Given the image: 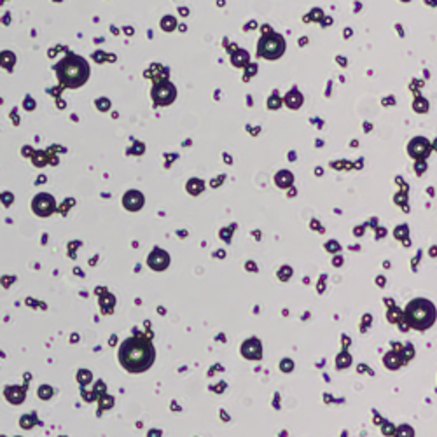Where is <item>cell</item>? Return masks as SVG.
Segmentation results:
<instances>
[{
	"label": "cell",
	"mask_w": 437,
	"mask_h": 437,
	"mask_svg": "<svg viewBox=\"0 0 437 437\" xmlns=\"http://www.w3.org/2000/svg\"><path fill=\"white\" fill-rule=\"evenodd\" d=\"M247 60H249V56H247L245 51H238V53L233 56L234 65H243V63H247Z\"/></svg>",
	"instance_id": "12"
},
{
	"label": "cell",
	"mask_w": 437,
	"mask_h": 437,
	"mask_svg": "<svg viewBox=\"0 0 437 437\" xmlns=\"http://www.w3.org/2000/svg\"><path fill=\"white\" fill-rule=\"evenodd\" d=\"M276 182H278V185H282V187H285V185L289 184V182H292V175L287 172H282L280 175L276 177Z\"/></svg>",
	"instance_id": "11"
},
{
	"label": "cell",
	"mask_w": 437,
	"mask_h": 437,
	"mask_svg": "<svg viewBox=\"0 0 437 437\" xmlns=\"http://www.w3.org/2000/svg\"><path fill=\"white\" fill-rule=\"evenodd\" d=\"M38 205H40V208H35V212H38V214L40 215H47L51 212V208L54 207V201L51 200L49 196H40V198H37V200H35V203H34V207H38Z\"/></svg>",
	"instance_id": "7"
},
{
	"label": "cell",
	"mask_w": 437,
	"mask_h": 437,
	"mask_svg": "<svg viewBox=\"0 0 437 437\" xmlns=\"http://www.w3.org/2000/svg\"><path fill=\"white\" fill-rule=\"evenodd\" d=\"M149 264L156 269H163L168 264V255H166L165 252H161V250H156V252L149 257Z\"/></svg>",
	"instance_id": "8"
},
{
	"label": "cell",
	"mask_w": 437,
	"mask_h": 437,
	"mask_svg": "<svg viewBox=\"0 0 437 437\" xmlns=\"http://www.w3.org/2000/svg\"><path fill=\"white\" fill-rule=\"evenodd\" d=\"M124 205H126L130 210H137V208H140V205H142V196L135 191L128 192L126 198H124Z\"/></svg>",
	"instance_id": "9"
},
{
	"label": "cell",
	"mask_w": 437,
	"mask_h": 437,
	"mask_svg": "<svg viewBox=\"0 0 437 437\" xmlns=\"http://www.w3.org/2000/svg\"><path fill=\"white\" fill-rule=\"evenodd\" d=\"M119 361L131 372L146 371L154 362V348L144 337H128L119 348Z\"/></svg>",
	"instance_id": "1"
},
{
	"label": "cell",
	"mask_w": 437,
	"mask_h": 437,
	"mask_svg": "<svg viewBox=\"0 0 437 437\" xmlns=\"http://www.w3.org/2000/svg\"><path fill=\"white\" fill-rule=\"evenodd\" d=\"M285 51V42L282 35L278 34H269L266 37L261 38L259 42V54L268 60H275V58H280Z\"/></svg>",
	"instance_id": "4"
},
{
	"label": "cell",
	"mask_w": 437,
	"mask_h": 437,
	"mask_svg": "<svg viewBox=\"0 0 437 437\" xmlns=\"http://www.w3.org/2000/svg\"><path fill=\"white\" fill-rule=\"evenodd\" d=\"M285 102H287L289 107L295 109V107H299V105H301L303 98H301L299 93H297V91H295V89H294V91H291V93H289V95H287V100H285Z\"/></svg>",
	"instance_id": "10"
},
{
	"label": "cell",
	"mask_w": 437,
	"mask_h": 437,
	"mask_svg": "<svg viewBox=\"0 0 437 437\" xmlns=\"http://www.w3.org/2000/svg\"><path fill=\"white\" fill-rule=\"evenodd\" d=\"M407 319L413 327L425 329L434 324V306L427 301H414L407 308Z\"/></svg>",
	"instance_id": "3"
},
{
	"label": "cell",
	"mask_w": 437,
	"mask_h": 437,
	"mask_svg": "<svg viewBox=\"0 0 437 437\" xmlns=\"http://www.w3.org/2000/svg\"><path fill=\"white\" fill-rule=\"evenodd\" d=\"M152 96L157 104H161V105L172 104L173 98H175V88H173L170 82H159V84L154 88Z\"/></svg>",
	"instance_id": "5"
},
{
	"label": "cell",
	"mask_w": 437,
	"mask_h": 437,
	"mask_svg": "<svg viewBox=\"0 0 437 437\" xmlns=\"http://www.w3.org/2000/svg\"><path fill=\"white\" fill-rule=\"evenodd\" d=\"M427 150H429V142L427 140H423V138H416V140H413L409 146V152L413 154V156L420 157V156H425Z\"/></svg>",
	"instance_id": "6"
},
{
	"label": "cell",
	"mask_w": 437,
	"mask_h": 437,
	"mask_svg": "<svg viewBox=\"0 0 437 437\" xmlns=\"http://www.w3.org/2000/svg\"><path fill=\"white\" fill-rule=\"evenodd\" d=\"M58 73H60V79L65 82L67 86H81L84 84V81L88 79V65H86L84 60L77 56H70L69 60L62 63V65L58 67Z\"/></svg>",
	"instance_id": "2"
}]
</instances>
